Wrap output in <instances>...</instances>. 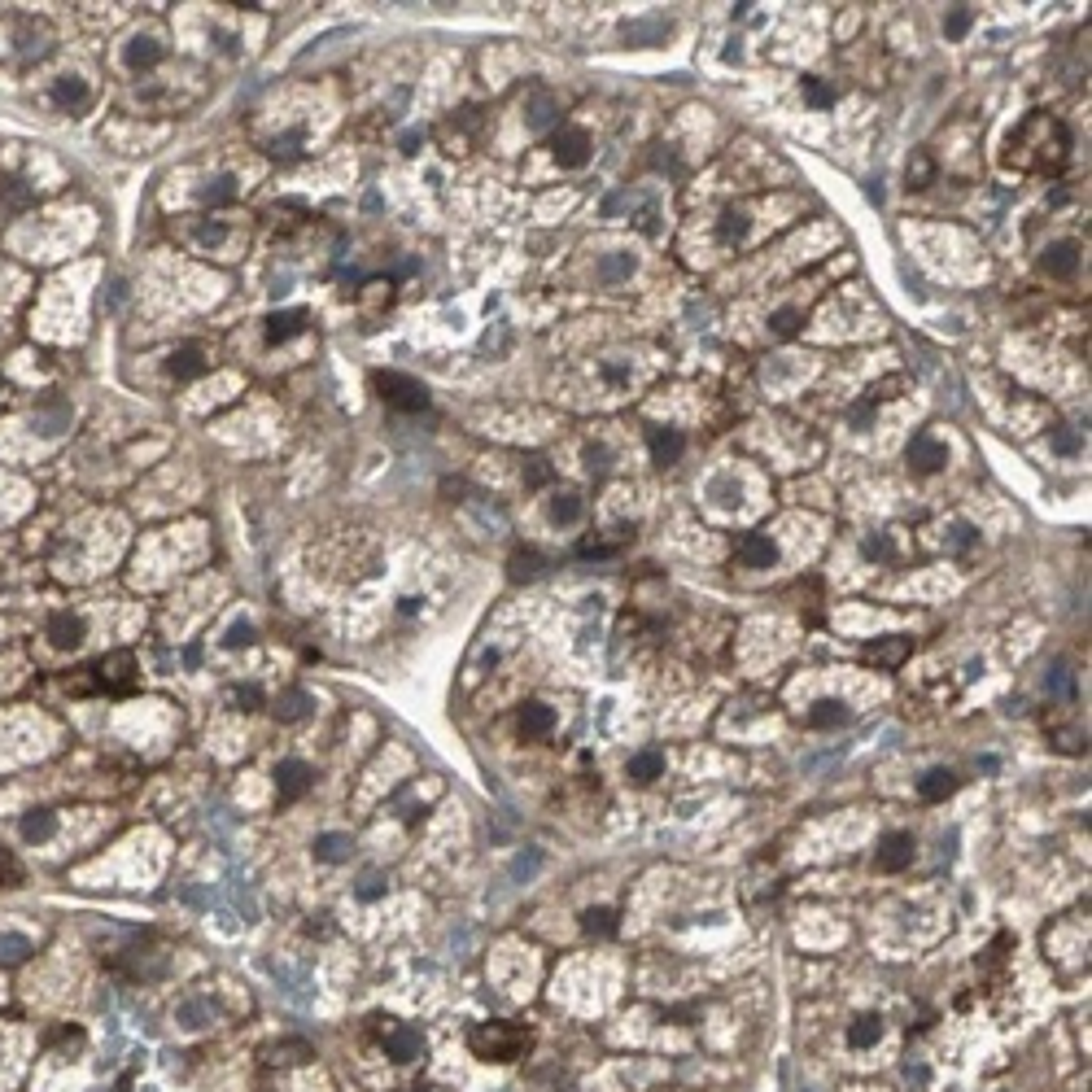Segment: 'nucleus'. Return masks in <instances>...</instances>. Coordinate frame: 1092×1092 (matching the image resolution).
I'll use <instances>...</instances> for the list:
<instances>
[{
	"label": "nucleus",
	"mask_w": 1092,
	"mask_h": 1092,
	"mask_svg": "<svg viewBox=\"0 0 1092 1092\" xmlns=\"http://www.w3.org/2000/svg\"><path fill=\"white\" fill-rule=\"evenodd\" d=\"M0 398H4V394H0Z\"/></svg>",
	"instance_id": "obj_48"
},
{
	"label": "nucleus",
	"mask_w": 1092,
	"mask_h": 1092,
	"mask_svg": "<svg viewBox=\"0 0 1092 1092\" xmlns=\"http://www.w3.org/2000/svg\"><path fill=\"white\" fill-rule=\"evenodd\" d=\"M307 713H311V699H307L302 690H284L280 704H275V717H280V721H302Z\"/></svg>",
	"instance_id": "obj_28"
},
{
	"label": "nucleus",
	"mask_w": 1092,
	"mask_h": 1092,
	"mask_svg": "<svg viewBox=\"0 0 1092 1092\" xmlns=\"http://www.w3.org/2000/svg\"><path fill=\"white\" fill-rule=\"evenodd\" d=\"M0 197H4V206H13V210L31 206V193H27L18 179H0Z\"/></svg>",
	"instance_id": "obj_37"
},
{
	"label": "nucleus",
	"mask_w": 1092,
	"mask_h": 1092,
	"mask_svg": "<svg viewBox=\"0 0 1092 1092\" xmlns=\"http://www.w3.org/2000/svg\"><path fill=\"white\" fill-rule=\"evenodd\" d=\"M738 564L743 569H769V564H778V542L769 533H747L738 542Z\"/></svg>",
	"instance_id": "obj_11"
},
{
	"label": "nucleus",
	"mask_w": 1092,
	"mask_h": 1092,
	"mask_svg": "<svg viewBox=\"0 0 1092 1092\" xmlns=\"http://www.w3.org/2000/svg\"><path fill=\"white\" fill-rule=\"evenodd\" d=\"M22 883V865L9 848H0V887H18Z\"/></svg>",
	"instance_id": "obj_38"
},
{
	"label": "nucleus",
	"mask_w": 1092,
	"mask_h": 1092,
	"mask_svg": "<svg viewBox=\"0 0 1092 1092\" xmlns=\"http://www.w3.org/2000/svg\"><path fill=\"white\" fill-rule=\"evenodd\" d=\"M315 857H319V861H346V857H350V839H346V834H319Z\"/></svg>",
	"instance_id": "obj_31"
},
{
	"label": "nucleus",
	"mask_w": 1092,
	"mask_h": 1092,
	"mask_svg": "<svg viewBox=\"0 0 1092 1092\" xmlns=\"http://www.w3.org/2000/svg\"><path fill=\"white\" fill-rule=\"evenodd\" d=\"M551 149H555V162L564 166V171H577V166H586L590 162V136L581 132V127H564V132H555V140H551Z\"/></svg>",
	"instance_id": "obj_7"
},
{
	"label": "nucleus",
	"mask_w": 1092,
	"mask_h": 1092,
	"mask_svg": "<svg viewBox=\"0 0 1092 1092\" xmlns=\"http://www.w3.org/2000/svg\"><path fill=\"white\" fill-rule=\"evenodd\" d=\"M879 1036H883V1023H879V1018H857V1023L848 1027V1044H852V1048H870Z\"/></svg>",
	"instance_id": "obj_30"
},
{
	"label": "nucleus",
	"mask_w": 1092,
	"mask_h": 1092,
	"mask_svg": "<svg viewBox=\"0 0 1092 1092\" xmlns=\"http://www.w3.org/2000/svg\"><path fill=\"white\" fill-rule=\"evenodd\" d=\"M380 891H385V879H380L376 870H367V874H363V883H359V900H376Z\"/></svg>",
	"instance_id": "obj_43"
},
{
	"label": "nucleus",
	"mask_w": 1092,
	"mask_h": 1092,
	"mask_svg": "<svg viewBox=\"0 0 1092 1092\" xmlns=\"http://www.w3.org/2000/svg\"><path fill=\"white\" fill-rule=\"evenodd\" d=\"M581 931H586V936H617V913L603 909V905H599V909H586V913H581Z\"/></svg>",
	"instance_id": "obj_26"
},
{
	"label": "nucleus",
	"mask_w": 1092,
	"mask_h": 1092,
	"mask_svg": "<svg viewBox=\"0 0 1092 1092\" xmlns=\"http://www.w3.org/2000/svg\"><path fill=\"white\" fill-rule=\"evenodd\" d=\"M223 642H227V647H250V642H254V625L236 621L232 629H227V638H223Z\"/></svg>",
	"instance_id": "obj_42"
},
{
	"label": "nucleus",
	"mask_w": 1092,
	"mask_h": 1092,
	"mask_svg": "<svg viewBox=\"0 0 1092 1092\" xmlns=\"http://www.w3.org/2000/svg\"><path fill=\"white\" fill-rule=\"evenodd\" d=\"M385 1027H380V1044H385V1053L394 1057V1062H411V1057H419L424 1053V1040H419L416 1027H403V1023H394V1018H380Z\"/></svg>",
	"instance_id": "obj_5"
},
{
	"label": "nucleus",
	"mask_w": 1092,
	"mask_h": 1092,
	"mask_svg": "<svg viewBox=\"0 0 1092 1092\" xmlns=\"http://www.w3.org/2000/svg\"><path fill=\"white\" fill-rule=\"evenodd\" d=\"M953 791H957V774H953V769H927V774L918 778V795H922L927 804L948 800Z\"/></svg>",
	"instance_id": "obj_14"
},
{
	"label": "nucleus",
	"mask_w": 1092,
	"mask_h": 1092,
	"mask_svg": "<svg viewBox=\"0 0 1092 1092\" xmlns=\"http://www.w3.org/2000/svg\"><path fill=\"white\" fill-rule=\"evenodd\" d=\"M416 1092H419V1088H416Z\"/></svg>",
	"instance_id": "obj_49"
},
{
	"label": "nucleus",
	"mask_w": 1092,
	"mask_h": 1092,
	"mask_svg": "<svg viewBox=\"0 0 1092 1092\" xmlns=\"http://www.w3.org/2000/svg\"><path fill=\"white\" fill-rule=\"evenodd\" d=\"M232 197H236V179H232V175H219L214 188H206L210 206H223V202H232Z\"/></svg>",
	"instance_id": "obj_39"
},
{
	"label": "nucleus",
	"mask_w": 1092,
	"mask_h": 1092,
	"mask_svg": "<svg viewBox=\"0 0 1092 1092\" xmlns=\"http://www.w3.org/2000/svg\"><path fill=\"white\" fill-rule=\"evenodd\" d=\"M524 481H529V485H546V481H551V464H546V459H529Z\"/></svg>",
	"instance_id": "obj_44"
},
{
	"label": "nucleus",
	"mask_w": 1092,
	"mask_h": 1092,
	"mask_svg": "<svg viewBox=\"0 0 1092 1092\" xmlns=\"http://www.w3.org/2000/svg\"><path fill=\"white\" fill-rule=\"evenodd\" d=\"M905 459H909V468H913V472L931 476V472H939L944 464H948V450H944V442H939L936 433H918V437L909 442Z\"/></svg>",
	"instance_id": "obj_6"
},
{
	"label": "nucleus",
	"mask_w": 1092,
	"mask_h": 1092,
	"mask_svg": "<svg viewBox=\"0 0 1092 1092\" xmlns=\"http://www.w3.org/2000/svg\"><path fill=\"white\" fill-rule=\"evenodd\" d=\"M27 957H31V939L18 936V931L0 936V966H22Z\"/></svg>",
	"instance_id": "obj_23"
},
{
	"label": "nucleus",
	"mask_w": 1092,
	"mask_h": 1092,
	"mask_svg": "<svg viewBox=\"0 0 1092 1092\" xmlns=\"http://www.w3.org/2000/svg\"><path fill=\"white\" fill-rule=\"evenodd\" d=\"M551 118H555V101H551L546 92H538L533 105H529V127H546Z\"/></svg>",
	"instance_id": "obj_36"
},
{
	"label": "nucleus",
	"mask_w": 1092,
	"mask_h": 1092,
	"mask_svg": "<svg viewBox=\"0 0 1092 1092\" xmlns=\"http://www.w3.org/2000/svg\"><path fill=\"white\" fill-rule=\"evenodd\" d=\"M302 323H307V315L302 311H275L271 319H267V341H271V346H275V341H289V337L302 332Z\"/></svg>",
	"instance_id": "obj_19"
},
{
	"label": "nucleus",
	"mask_w": 1092,
	"mask_h": 1092,
	"mask_svg": "<svg viewBox=\"0 0 1092 1092\" xmlns=\"http://www.w3.org/2000/svg\"><path fill=\"white\" fill-rule=\"evenodd\" d=\"M31 419H36V428H40V433H61V428L70 424V407L52 398V403H40Z\"/></svg>",
	"instance_id": "obj_21"
},
{
	"label": "nucleus",
	"mask_w": 1092,
	"mask_h": 1092,
	"mask_svg": "<svg viewBox=\"0 0 1092 1092\" xmlns=\"http://www.w3.org/2000/svg\"><path fill=\"white\" fill-rule=\"evenodd\" d=\"M468 1044L472 1053L485 1057V1062H516L529 1048V1032L512 1027V1023H481V1027H472Z\"/></svg>",
	"instance_id": "obj_2"
},
{
	"label": "nucleus",
	"mask_w": 1092,
	"mask_h": 1092,
	"mask_svg": "<svg viewBox=\"0 0 1092 1092\" xmlns=\"http://www.w3.org/2000/svg\"><path fill=\"white\" fill-rule=\"evenodd\" d=\"M315 774L302 765V761H280L275 765V791H280V804H293V800H302L307 791H311Z\"/></svg>",
	"instance_id": "obj_9"
},
{
	"label": "nucleus",
	"mask_w": 1092,
	"mask_h": 1092,
	"mask_svg": "<svg viewBox=\"0 0 1092 1092\" xmlns=\"http://www.w3.org/2000/svg\"><path fill=\"white\" fill-rule=\"evenodd\" d=\"M909 861H913V834L891 831V834L879 839V848H874V865H879V870L896 874V870H905Z\"/></svg>",
	"instance_id": "obj_8"
},
{
	"label": "nucleus",
	"mask_w": 1092,
	"mask_h": 1092,
	"mask_svg": "<svg viewBox=\"0 0 1092 1092\" xmlns=\"http://www.w3.org/2000/svg\"><path fill=\"white\" fill-rule=\"evenodd\" d=\"M546 569V560L533 551V546H521V551H512V560H507V577L512 581H533L538 572Z\"/></svg>",
	"instance_id": "obj_18"
},
{
	"label": "nucleus",
	"mask_w": 1092,
	"mask_h": 1092,
	"mask_svg": "<svg viewBox=\"0 0 1092 1092\" xmlns=\"http://www.w3.org/2000/svg\"><path fill=\"white\" fill-rule=\"evenodd\" d=\"M1071 157V132L1057 114L1032 109L1005 140V166L1018 175H1057Z\"/></svg>",
	"instance_id": "obj_1"
},
{
	"label": "nucleus",
	"mask_w": 1092,
	"mask_h": 1092,
	"mask_svg": "<svg viewBox=\"0 0 1092 1092\" xmlns=\"http://www.w3.org/2000/svg\"><path fill=\"white\" fill-rule=\"evenodd\" d=\"M92 677H97V686H101V690H127V686H132V677H136V660H132V651H109V656H101V660L92 665Z\"/></svg>",
	"instance_id": "obj_4"
},
{
	"label": "nucleus",
	"mask_w": 1092,
	"mask_h": 1092,
	"mask_svg": "<svg viewBox=\"0 0 1092 1092\" xmlns=\"http://www.w3.org/2000/svg\"><path fill=\"white\" fill-rule=\"evenodd\" d=\"M660 774H665V756H660V752H638V756L629 761V778L638 782V786L656 782Z\"/></svg>",
	"instance_id": "obj_20"
},
{
	"label": "nucleus",
	"mask_w": 1092,
	"mask_h": 1092,
	"mask_svg": "<svg viewBox=\"0 0 1092 1092\" xmlns=\"http://www.w3.org/2000/svg\"><path fill=\"white\" fill-rule=\"evenodd\" d=\"M905 179H909V188H927V184H936V162H931V154H927V149L909 157Z\"/></svg>",
	"instance_id": "obj_25"
},
{
	"label": "nucleus",
	"mask_w": 1092,
	"mask_h": 1092,
	"mask_svg": "<svg viewBox=\"0 0 1092 1092\" xmlns=\"http://www.w3.org/2000/svg\"><path fill=\"white\" fill-rule=\"evenodd\" d=\"M970 18H975V13H970L966 4H957V9L948 13V22H944V36H948V40H961V36L970 31Z\"/></svg>",
	"instance_id": "obj_35"
},
{
	"label": "nucleus",
	"mask_w": 1092,
	"mask_h": 1092,
	"mask_svg": "<svg viewBox=\"0 0 1092 1092\" xmlns=\"http://www.w3.org/2000/svg\"><path fill=\"white\" fill-rule=\"evenodd\" d=\"M1075 267H1080V245L1075 241H1057V245H1048L1044 250V271L1048 275H1075Z\"/></svg>",
	"instance_id": "obj_13"
},
{
	"label": "nucleus",
	"mask_w": 1092,
	"mask_h": 1092,
	"mask_svg": "<svg viewBox=\"0 0 1092 1092\" xmlns=\"http://www.w3.org/2000/svg\"><path fill=\"white\" fill-rule=\"evenodd\" d=\"M123 57H127L132 70H149V66H157L162 49H157L154 40H140V36H136V40H127V52H123Z\"/></svg>",
	"instance_id": "obj_24"
},
{
	"label": "nucleus",
	"mask_w": 1092,
	"mask_h": 1092,
	"mask_svg": "<svg viewBox=\"0 0 1092 1092\" xmlns=\"http://www.w3.org/2000/svg\"><path fill=\"white\" fill-rule=\"evenodd\" d=\"M581 516V498L577 494H555V503H551V521L555 524H572Z\"/></svg>",
	"instance_id": "obj_33"
},
{
	"label": "nucleus",
	"mask_w": 1092,
	"mask_h": 1092,
	"mask_svg": "<svg viewBox=\"0 0 1092 1092\" xmlns=\"http://www.w3.org/2000/svg\"><path fill=\"white\" fill-rule=\"evenodd\" d=\"M371 385H376L380 403H389V407H398V411H424V407H428L424 385L411 380V376H403V371H376Z\"/></svg>",
	"instance_id": "obj_3"
},
{
	"label": "nucleus",
	"mask_w": 1092,
	"mask_h": 1092,
	"mask_svg": "<svg viewBox=\"0 0 1092 1092\" xmlns=\"http://www.w3.org/2000/svg\"><path fill=\"white\" fill-rule=\"evenodd\" d=\"M586 459H590V472H594V476H608V446H590Z\"/></svg>",
	"instance_id": "obj_45"
},
{
	"label": "nucleus",
	"mask_w": 1092,
	"mask_h": 1092,
	"mask_svg": "<svg viewBox=\"0 0 1092 1092\" xmlns=\"http://www.w3.org/2000/svg\"><path fill=\"white\" fill-rule=\"evenodd\" d=\"M743 236H747V214L743 210H726L721 214V241L726 245H743Z\"/></svg>",
	"instance_id": "obj_32"
},
{
	"label": "nucleus",
	"mask_w": 1092,
	"mask_h": 1092,
	"mask_svg": "<svg viewBox=\"0 0 1092 1092\" xmlns=\"http://www.w3.org/2000/svg\"><path fill=\"white\" fill-rule=\"evenodd\" d=\"M800 323H804V315L795 311V307H786V311H778L774 319H769L774 337H795V332H800Z\"/></svg>",
	"instance_id": "obj_34"
},
{
	"label": "nucleus",
	"mask_w": 1092,
	"mask_h": 1092,
	"mask_svg": "<svg viewBox=\"0 0 1092 1092\" xmlns=\"http://www.w3.org/2000/svg\"><path fill=\"white\" fill-rule=\"evenodd\" d=\"M804 97L817 105V109H826V105L834 101V92L826 88V84H822V79H804Z\"/></svg>",
	"instance_id": "obj_40"
},
{
	"label": "nucleus",
	"mask_w": 1092,
	"mask_h": 1092,
	"mask_svg": "<svg viewBox=\"0 0 1092 1092\" xmlns=\"http://www.w3.org/2000/svg\"><path fill=\"white\" fill-rule=\"evenodd\" d=\"M232 704H236L241 713H254V708H259V704H262L259 686H236V690H232Z\"/></svg>",
	"instance_id": "obj_41"
},
{
	"label": "nucleus",
	"mask_w": 1092,
	"mask_h": 1092,
	"mask_svg": "<svg viewBox=\"0 0 1092 1092\" xmlns=\"http://www.w3.org/2000/svg\"><path fill=\"white\" fill-rule=\"evenodd\" d=\"M651 455H656V464L660 468H669V464H677L682 459V450H686V442H682V433H674V428H651Z\"/></svg>",
	"instance_id": "obj_15"
},
{
	"label": "nucleus",
	"mask_w": 1092,
	"mask_h": 1092,
	"mask_svg": "<svg viewBox=\"0 0 1092 1092\" xmlns=\"http://www.w3.org/2000/svg\"><path fill=\"white\" fill-rule=\"evenodd\" d=\"M865 555H870V560H887V555H891L887 538H870V542H865Z\"/></svg>",
	"instance_id": "obj_46"
},
{
	"label": "nucleus",
	"mask_w": 1092,
	"mask_h": 1092,
	"mask_svg": "<svg viewBox=\"0 0 1092 1092\" xmlns=\"http://www.w3.org/2000/svg\"><path fill=\"white\" fill-rule=\"evenodd\" d=\"M22 839H31V843H40V839H49L52 831H57V822H52V813H44V809H36V813H27L22 817Z\"/></svg>",
	"instance_id": "obj_29"
},
{
	"label": "nucleus",
	"mask_w": 1092,
	"mask_h": 1092,
	"mask_svg": "<svg viewBox=\"0 0 1092 1092\" xmlns=\"http://www.w3.org/2000/svg\"><path fill=\"white\" fill-rule=\"evenodd\" d=\"M516 726H521V738H542V734H551V726H555V713L546 704H524Z\"/></svg>",
	"instance_id": "obj_16"
},
{
	"label": "nucleus",
	"mask_w": 1092,
	"mask_h": 1092,
	"mask_svg": "<svg viewBox=\"0 0 1092 1092\" xmlns=\"http://www.w3.org/2000/svg\"><path fill=\"white\" fill-rule=\"evenodd\" d=\"M49 638H52V647H61V651L79 647V642H84V617H75V612H52Z\"/></svg>",
	"instance_id": "obj_12"
},
{
	"label": "nucleus",
	"mask_w": 1092,
	"mask_h": 1092,
	"mask_svg": "<svg viewBox=\"0 0 1092 1092\" xmlns=\"http://www.w3.org/2000/svg\"><path fill=\"white\" fill-rule=\"evenodd\" d=\"M202 371H206V359H202V355H197L193 346H188V350H175V355H171V376H175V380H197Z\"/></svg>",
	"instance_id": "obj_22"
},
{
	"label": "nucleus",
	"mask_w": 1092,
	"mask_h": 1092,
	"mask_svg": "<svg viewBox=\"0 0 1092 1092\" xmlns=\"http://www.w3.org/2000/svg\"><path fill=\"white\" fill-rule=\"evenodd\" d=\"M909 651H913V642H909V638H900V634H891V638L870 642V647L861 651V660H865V665H879V669H896V665H905V660H909Z\"/></svg>",
	"instance_id": "obj_10"
},
{
	"label": "nucleus",
	"mask_w": 1092,
	"mask_h": 1092,
	"mask_svg": "<svg viewBox=\"0 0 1092 1092\" xmlns=\"http://www.w3.org/2000/svg\"><path fill=\"white\" fill-rule=\"evenodd\" d=\"M223 241V227L214 223V227H202V245H219Z\"/></svg>",
	"instance_id": "obj_47"
},
{
	"label": "nucleus",
	"mask_w": 1092,
	"mask_h": 1092,
	"mask_svg": "<svg viewBox=\"0 0 1092 1092\" xmlns=\"http://www.w3.org/2000/svg\"><path fill=\"white\" fill-rule=\"evenodd\" d=\"M52 101L66 105V109H79V105L88 101V88H84V79H75V75L57 79V88H52Z\"/></svg>",
	"instance_id": "obj_27"
},
{
	"label": "nucleus",
	"mask_w": 1092,
	"mask_h": 1092,
	"mask_svg": "<svg viewBox=\"0 0 1092 1092\" xmlns=\"http://www.w3.org/2000/svg\"><path fill=\"white\" fill-rule=\"evenodd\" d=\"M852 713H848V704L843 699H817L813 708H809V726L813 729H834V726H843Z\"/></svg>",
	"instance_id": "obj_17"
}]
</instances>
